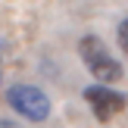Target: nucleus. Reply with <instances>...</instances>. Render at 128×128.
Wrapping results in <instances>:
<instances>
[{
	"label": "nucleus",
	"mask_w": 128,
	"mask_h": 128,
	"mask_svg": "<svg viewBox=\"0 0 128 128\" xmlns=\"http://www.w3.org/2000/svg\"><path fill=\"white\" fill-rule=\"evenodd\" d=\"M78 53H81V60H84L88 72H91L100 84H112V81L122 78L119 60H112V53L106 50V44L100 41L97 34H84V38H81V41H78Z\"/></svg>",
	"instance_id": "1"
},
{
	"label": "nucleus",
	"mask_w": 128,
	"mask_h": 128,
	"mask_svg": "<svg viewBox=\"0 0 128 128\" xmlns=\"http://www.w3.org/2000/svg\"><path fill=\"white\" fill-rule=\"evenodd\" d=\"M6 100L10 106L19 112L22 119H31V122H44L50 116V97L34 84H12L6 91Z\"/></svg>",
	"instance_id": "2"
},
{
	"label": "nucleus",
	"mask_w": 128,
	"mask_h": 128,
	"mask_svg": "<svg viewBox=\"0 0 128 128\" xmlns=\"http://www.w3.org/2000/svg\"><path fill=\"white\" fill-rule=\"evenodd\" d=\"M84 100L91 103V110H94V116L100 119V122H110L112 116H119V112L125 110V94H119V91H112L110 84H91V88H84Z\"/></svg>",
	"instance_id": "3"
},
{
	"label": "nucleus",
	"mask_w": 128,
	"mask_h": 128,
	"mask_svg": "<svg viewBox=\"0 0 128 128\" xmlns=\"http://www.w3.org/2000/svg\"><path fill=\"white\" fill-rule=\"evenodd\" d=\"M119 47H122L125 56H128V19H122V22H119Z\"/></svg>",
	"instance_id": "4"
},
{
	"label": "nucleus",
	"mask_w": 128,
	"mask_h": 128,
	"mask_svg": "<svg viewBox=\"0 0 128 128\" xmlns=\"http://www.w3.org/2000/svg\"><path fill=\"white\" fill-rule=\"evenodd\" d=\"M0 128H19V125H12V122H6V119H3V122H0Z\"/></svg>",
	"instance_id": "5"
}]
</instances>
